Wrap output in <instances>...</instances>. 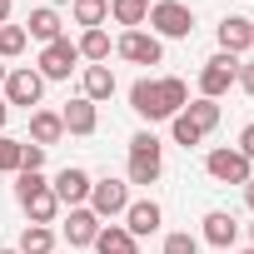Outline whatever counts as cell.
I'll use <instances>...</instances> for the list:
<instances>
[{"instance_id": "1", "label": "cell", "mask_w": 254, "mask_h": 254, "mask_svg": "<svg viewBox=\"0 0 254 254\" xmlns=\"http://www.w3.org/2000/svg\"><path fill=\"white\" fill-rule=\"evenodd\" d=\"M160 170H165V145L150 130L130 135V185H155Z\"/></svg>"}, {"instance_id": "2", "label": "cell", "mask_w": 254, "mask_h": 254, "mask_svg": "<svg viewBox=\"0 0 254 254\" xmlns=\"http://www.w3.org/2000/svg\"><path fill=\"white\" fill-rule=\"evenodd\" d=\"M150 35H165V40H185L190 30H194V15H190V5L185 0H155L150 5Z\"/></svg>"}, {"instance_id": "3", "label": "cell", "mask_w": 254, "mask_h": 254, "mask_svg": "<svg viewBox=\"0 0 254 254\" xmlns=\"http://www.w3.org/2000/svg\"><path fill=\"white\" fill-rule=\"evenodd\" d=\"M239 80V55H209L204 60V70H199V100H219L229 85Z\"/></svg>"}, {"instance_id": "4", "label": "cell", "mask_w": 254, "mask_h": 254, "mask_svg": "<svg viewBox=\"0 0 254 254\" xmlns=\"http://www.w3.org/2000/svg\"><path fill=\"white\" fill-rule=\"evenodd\" d=\"M90 209H95L100 219L125 214V209H130V185H125V180H95V185H90Z\"/></svg>"}, {"instance_id": "5", "label": "cell", "mask_w": 254, "mask_h": 254, "mask_svg": "<svg viewBox=\"0 0 254 254\" xmlns=\"http://www.w3.org/2000/svg\"><path fill=\"white\" fill-rule=\"evenodd\" d=\"M75 65H80V50H75V40H65V35L40 50V80H70Z\"/></svg>"}, {"instance_id": "6", "label": "cell", "mask_w": 254, "mask_h": 254, "mask_svg": "<svg viewBox=\"0 0 254 254\" xmlns=\"http://www.w3.org/2000/svg\"><path fill=\"white\" fill-rule=\"evenodd\" d=\"M130 110L140 115V120H175L170 115V105H165V90H160V80H135L130 85Z\"/></svg>"}, {"instance_id": "7", "label": "cell", "mask_w": 254, "mask_h": 254, "mask_svg": "<svg viewBox=\"0 0 254 254\" xmlns=\"http://www.w3.org/2000/svg\"><path fill=\"white\" fill-rule=\"evenodd\" d=\"M40 95H45V80H40V70H10L5 75V105H40Z\"/></svg>"}, {"instance_id": "8", "label": "cell", "mask_w": 254, "mask_h": 254, "mask_svg": "<svg viewBox=\"0 0 254 254\" xmlns=\"http://www.w3.org/2000/svg\"><path fill=\"white\" fill-rule=\"evenodd\" d=\"M204 170H209L219 185H249V180H254V175H249V160H244L239 150H209Z\"/></svg>"}, {"instance_id": "9", "label": "cell", "mask_w": 254, "mask_h": 254, "mask_svg": "<svg viewBox=\"0 0 254 254\" xmlns=\"http://www.w3.org/2000/svg\"><path fill=\"white\" fill-rule=\"evenodd\" d=\"M90 185H95V180H90L80 165H70V170H60V175H55V185H50V190H55L60 209H80V204L90 199Z\"/></svg>"}, {"instance_id": "10", "label": "cell", "mask_w": 254, "mask_h": 254, "mask_svg": "<svg viewBox=\"0 0 254 254\" xmlns=\"http://www.w3.org/2000/svg\"><path fill=\"white\" fill-rule=\"evenodd\" d=\"M115 50L130 60V65H160V35H145V30H125L120 40H115Z\"/></svg>"}, {"instance_id": "11", "label": "cell", "mask_w": 254, "mask_h": 254, "mask_svg": "<svg viewBox=\"0 0 254 254\" xmlns=\"http://www.w3.org/2000/svg\"><path fill=\"white\" fill-rule=\"evenodd\" d=\"M249 45H254V20L224 15V20H219V50H224V55H244Z\"/></svg>"}, {"instance_id": "12", "label": "cell", "mask_w": 254, "mask_h": 254, "mask_svg": "<svg viewBox=\"0 0 254 254\" xmlns=\"http://www.w3.org/2000/svg\"><path fill=\"white\" fill-rule=\"evenodd\" d=\"M95 234H100V214H95L90 204L70 209V219H65V239H70V249H85V244H95Z\"/></svg>"}, {"instance_id": "13", "label": "cell", "mask_w": 254, "mask_h": 254, "mask_svg": "<svg viewBox=\"0 0 254 254\" xmlns=\"http://www.w3.org/2000/svg\"><path fill=\"white\" fill-rule=\"evenodd\" d=\"M90 249L95 254H140V239L125 229V224H100V234H95Z\"/></svg>"}, {"instance_id": "14", "label": "cell", "mask_w": 254, "mask_h": 254, "mask_svg": "<svg viewBox=\"0 0 254 254\" xmlns=\"http://www.w3.org/2000/svg\"><path fill=\"white\" fill-rule=\"evenodd\" d=\"M160 219H165V214H160V204H155V199H135L130 209H125V229H130L135 239L155 234V229H160Z\"/></svg>"}, {"instance_id": "15", "label": "cell", "mask_w": 254, "mask_h": 254, "mask_svg": "<svg viewBox=\"0 0 254 254\" xmlns=\"http://www.w3.org/2000/svg\"><path fill=\"white\" fill-rule=\"evenodd\" d=\"M60 120H65V130L70 135H95V125H100V110L80 95V100H70L65 110H60Z\"/></svg>"}, {"instance_id": "16", "label": "cell", "mask_w": 254, "mask_h": 254, "mask_svg": "<svg viewBox=\"0 0 254 254\" xmlns=\"http://www.w3.org/2000/svg\"><path fill=\"white\" fill-rule=\"evenodd\" d=\"M60 135H65V120H60L55 110H35V115H30V140H35L40 150L60 145Z\"/></svg>"}, {"instance_id": "17", "label": "cell", "mask_w": 254, "mask_h": 254, "mask_svg": "<svg viewBox=\"0 0 254 254\" xmlns=\"http://www.w3.org/2000/svg\"><path fill=\"white\" fill-rule=\"evenodd\" d=\"M80 90H85V100H90V105L110 100V95H115V70H110V65H85V80H80Z\"/></svg>"}, {"instance_id": "18", "label": "cell", "mask_w": 254, "mask_h": 254, "mask_svg": "<svg viewBox=\"0 0 254 254\" xmlns=\"http://www.w3.org/2000/svg\"><path fill=\"white\" fill-rule=\"evenodd\" d=\"M234 234H239L234 214H224V209H209V214H204V244H214V249H229V244H234Z\"/></svg>"}, {"instance_id": "19", "label": "cell", "mask_w": 254, "mask_h": 254, "mask_svg": "<svg viewBox=\"0 0 254 254\" xmlns=\"http://www.w3.org/2000/svg\"><path fill=\"white\" fill-rule=\"evenodd\" d=\"M60 25H65V20H60V10L40 5V10H30V30H25V35H30V40H45V45H50V40H60Z\"/></svg>"}, {"instance_id": "20", "label": "cell", "mask_w": 254, "mask_h": 254, "mask_svg": "<svg viewBox=\"0 0 254 254\" xmlns=\"http://www.w3.org/2000/svg\"><path fill=\"white\" fill-rule=\"evenodd\" d=\"M25 204V214H30V224H50L55 214H60V199H55V190L45 185V190H35L30 199H20Z\"/></svg>"}, {"instance_id": "21", "label": "cell", "mask_w": 254, "mask_h": 254, "mask_svg": "<svg viewBox=\"0 0 254 254\" xmlns=\"http://www.w3.org/2000/svg\"><path fill=\"white\" fill-rule=\"evenodd\" d=\"M110 15L125 25V30H140L150 20V0H110Z\"/></svg>"}, {"instance_id": "22", "label": "cell", "mask_w": 254, "mask_h": 254, "mask_svg": "<svg viewBox=\"0 0 254 254\" xmlns=\"http://www.w3.org/2000/svg\"><path fill=\"white\" fill-rule=\"evenodd\" d=\"M180 115H185V120L194 125V130H199V135H209V130H214V125H219V100H190V105H185Z\"/></svg>"}, {"instance_id": "23", "label": "cell", "mask_w": 254, "mask_h": 254, "mask_svg": "<svg viewBox=\"0 0 254 254\" xmlns=\"http://www.w3.org/2000/svg\"><path fill=\"white\" fill-rule=\"evenodd\" d=\"M75 50H80V60H90V65H110V35H105V30H85V35L75 40Z\"/></svg>"}, {"instance_id": "24", "label": "cell", "mask_w": 254, "mask_h": 254, "mask_svg": "<svg viewBox=\"0 0 254 254\" xmlns=\"http://www.w3.org/2000/svg\"><path fill=\"white\" fill-rule=\"evenodd\" d=\"M70 15H75V25L100 30V25L110 20V0H75V5H70Z\"/></svg>"}, {"instance_id": "25", "label": "cell", "mask_w": 254, "mask_h": 254, "mask_svg": "<svg viewBox=\"0 0 254 254\" xmlns=\"http://www.w3.org/2000/svg\"><path fill=\"white\" fill-rule=\"evenodd\" d=\"M15 249H20V254H50V249H55V229H50V224H25V234H20Z\"/></svg>"}, {"instance_id": "26", "label": "cell", "mask_w": 254, "mask_h": 254, "mask_svg": "<svg viewBox=\"0 0 254 254\" xmlns=\"http://www.w3.org/2000/svg\"><path fill=\"white\" fill-rule=\"evenodd\" d=\"M25 45H30L25 25H0V60H15V55H20Z\"/></svg>"}, {"instance_id": "27", "label": "cell", "mask_w": 254, "mask_h": 254, "mask_svg": "<svg viewBox=\"0 0 254 254\" xmlns=\"http://www.w3.org/2000/svg\"><path fill=\"white\" fill-rule=\"evenodd\" d=\"M0 175H20V140L0 135Z\"/></svg>"}, {"instance_id": "28", "label": "cell", "mask_w": 254, "mask_h": 254, "mask_svg": "<svg viewBox=\"0 0 254 254\" xmlns=\"http://www.w3.org/2000/svg\"><path fill=\"white\" fill-rule=\"evenodd\" d=\"M165 254H199L194 234H165Z\"/></svg>"}, {"instance_id": "29", "label": "cell", "mask_w": 254, "mask_h": 254, "mask_svg": "<svg viewBox=\"0 0 254 254\" xmlns=\"http://www.w3.org/2000/svg\"><path fill=\"white\" fill-rule=\"evenodd\" d=\"M45 165V150L40 145H20V170H40Z\"/></svg>"}, {"instance_id": "30", "label": "cell", "mask_w": 254, "mask_h": 254, "mask_svg": "<svg viewBox=\"0 0 254 254\" xmlns=\"http://www.w3.org/2000/svg\"><path fill=\"white\" fill-rule=\"evenodd\" d=\"M234 85H239V90L254 100V60H244V65H239V80H234Z\"/></svg>"}, {"instance_id": "31", "label": "cell", "mask_w": 254, "mask_h": 254, "mask_svg": "<svg viewBox=\"0 0 254 254\" xmlns=\"http://www.w3.org/2000/svg\"><path fill=\"white\" fill-rule=\"evenodd\" d=\"M239 155L254 165V125H244V130H239Z\"/></svg>"}, {"instance_id": "32", "label": "cell", "mask_w": 254, "mask_h": 254, "mask_svg": "<svg viewBox=\"0 0 254 254\" xmlns=\"http://www.w3.org/2000/svg\"><path fill=\"white\" fill-rule=\"evenodd\" d=\"M244 204H249V209H254V180H249V185H244Z\"/></svg>"}, {"instance_id": "33", "label": "cell", "mask_w": 254, "mask_h": 254, "mask_svg": "<svg viewBox=\"0 0 254 254\" xmlns=\"http://www.w3.org/2000/svg\"><path fill=\"white\" fill-rule=\"evenodd\" d=\"M10 20V0H0V25H5Z\"/></svg>"}, {"instance_id": "34", "label": "cell", "mask_w": 254, "mask_h": 254, "mask_svg": "<svg viewBox=\"0 0 254 254\" xmlns=\"http://www.w3.org/2000/svg\"><path fill=\"white\" fill-rule=\"evenodd\" d=\"M5 120H10V105H5V100H0V130H5Z\"/></svg>"}, {"instance_id": "35", "label": "cell", "mask_w": 254, "mask_h": 254, "mask_svg": "<svg viewBox=\"0 0 254 254\" xmlns=\"http://www.w3.org/2000/svg\"><path fill=\"white\" fill-rule=\"evenodd\" d=\"M5 75H10V70H5V65H0V85H5Z\"/></svg>"}, {"instance_id": "36", "label": "cell", "mask_w": 254, "mask_h": 254, "mask_svg": "<svg viewBox=\"0 0 254 254\" xmlns=\"http://www.w3.org/2000/svg\"><path fill=\"white\" fill-rule=\"evenodd\" d=\"M0 254H20V249H0Z\"/></svg>"}, {"instance_id": "37", "label": "cell", "mask_w": 254, "mask_h": 254, "mask_svg": "<svg viewBox=\"0 0 254 254\" xmlns=\"http://www.w3.org/2000/svg\"><path fill=\"white\" fill-rule=\"evenodd\" d=\"M249 239H254V224H249Z\"/></svg>"}, {"instance_id": "38", "label": "cell", "mask_w": 254, "mask_h": 254, "mask_svg": "<svg viewBox=\"0 0 254 254\" xmlns=\"http://www.w3.org/2000/svg\"><path fill=\"white\" fill-rule=\"evenodd\" d=\"M244 254H254V249H244Z\"/></svg>"}]
</instances>
